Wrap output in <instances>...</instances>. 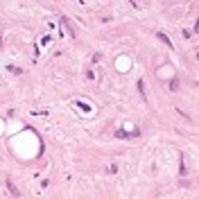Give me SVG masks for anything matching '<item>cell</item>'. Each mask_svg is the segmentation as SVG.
Wrapping results in <instances>:
<instances>
[{
  "instance_id": "cell-1",
  "label": "cell",
  "mask_w": 199,
  "mask_h": 199,
  "mask_svg": "<svg viewBox=\"0 0 199 199\" xmlns=\"http://www.w3.org/2000/svg\"><path fill=\"white\" fill-rule=\"evenodd\" d=\"M7 188H9V192H11L14 197H18V195H21V190H16V186L11 183V179H7Z\"/></svg>"
},
{
  "instance_id": "cell-2",
  "label": "cell",
  "mask_w": 199,
  "mask_h": 199,
  "mask_svg": "<svg viewBox=\"0 0 199 199\" xmlns=\"http://www.w3.org/2000/svg\"><path fill=\"white\" fill-rule=\"evenodd\" d=\"M159 39H161V41H163V43H165V45H172V43H170V39L165 36V34H159Z\"/></svg>"
},
{
  "instance_id": "cell-3",
  "label": "cell",
  "mask_w": 199,
  "mask_h": 199,
  "mask_svg": "<svg viewBox=\"0 0 199 199\" xmlns=\"http://www.w3.org/2000/svg\"><path fill=\"white\" fill-rule=\"evenodd\" d=\"M170 88H172V91H177V88H179V84H177V79H172V81H170Z\"/></svg>"
}]
</instances>
